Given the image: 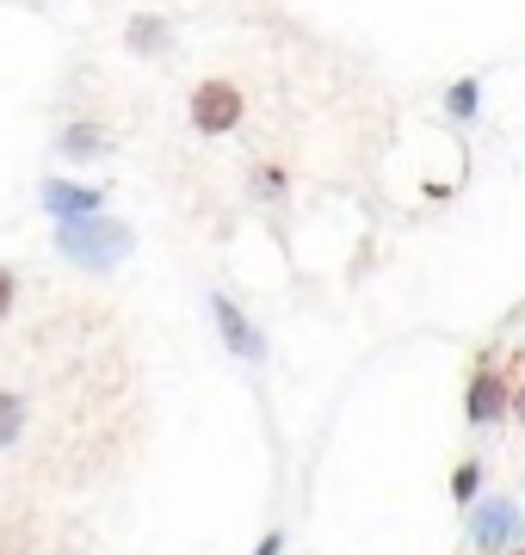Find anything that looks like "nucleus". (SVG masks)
I'll list each match as a JSON object with an SVG mask.
<instances>
[{"instance_id": "1", "label": "nucleus", "mask_w": 525, "mask_h": 555, "mask_svg": "<svg viewBox=\"0 0 525 555\" xmlns=\"http://www.w3.org/2000/svg\"><path fill=\"white\" fill-rule=\"evenodd\" d=\"M130 247H137V235H130L118 217H105V210L56 222V254L68 259V266H87V272H112L118 259H130Z\"/></svg>"}, {"instance_id": "2", "label": "nucleus", "mask_w": 525, "mask_h": 555, "mask_svg": "<svg viewBox=\"0 0 525 555\" xmlns=\"http://www.w3.org/2000/svg\"><path fill=\"white\" fill-rule=\"evenodd\" d=\"M520 537H525V518H520L513 500H476V506H470V543L483 555L520 550Z\"/></svg>"}, {"instance_id": "3", "label": "nucleus", "mask_w": 525, "mask_h": 555, "mask_svg": "<svg viewBox=\"0 0 525 555\" xmlns=\"http://www.w3.org/2000/svg\"><path fill=\"white\" fill-rule=\"evenodd\" d=\"M247 100L235 80H204L199 93H192V124H199L204 137H229L235 124H242Z\"/></svg>"}, {"instance_id": "4", "label": "nucleus", "mask_w": 525, "mask_h": 555, "mask_svg": "<svg viewBox=\"0 0 525 555\" xmlns=\"http://www.w3.org/2000/svg\"><path fill=\"white\" fill-rule=\"evenodd\" d=\"M210 321H217L222 346L242 358V364H266V334H260V327H254V321H247L229 297H210Z\"/></svg>"}, {"instance_id": "5", "label": "nucleus", "mask_w": 525, "mask_h": 555, "mask_svg": "<svg viewBox=\"0 0 525 555\" xmlns=\"http://www.w3.org/2000/svg\"><path fill=\"white\" fill-rule=\"evenodd\" d=\"M38 204L56 222H75V217H93V210L105 204V192H100V185H75V179H43Z\"/></svg>"}, {"instance_id": "6", "label": "nucleus", "mask_w": 525, "mask_h": 555, "mask_svg": "<svg viewBox=\"0 0 525 555\" xmlns=\"http://www.w3.org/2000/svg\"><path fill=\"white\" fill-rule=\"evenodd\" d=\"M507 383L495 377V371H476L470 377V396H464V414H470V426H488V420H501L507 414Z\"/></svg>"}, {"instance_id": "7", "label": "nucleus", "mask_w": 525, "mask_h": 555, "mask_svg": "<svg viewBox=\"0 0 525 555\" xmlns=\"http://www.w3.org/2000/svg\"><path fill=\"white\" fill-rule=\"evenodd\" d=\"M56 149L62 155H75V160L105 155V149H112V130H105V124H68V130L56 137Z\"/></svg>"}, {"instance_id": "8", "label": "nucleus", "mask_w": 525, "mask_h": 555, "mask_svg": "<svg viewBox=\"0 0 525 555\" xmlns=\"http://www.w3.org/2000/svg\"><path fill=\"white\" fill-rule=\"evenodd\" d=\"M20 444H25V401H20V389L0 383V456L20 451Z\"/></svg>"}, {"instance_id": "9", "label": "nucleus", "mask_w": 525, "mask_h": 555, "mask_svg": "<svg viewBox=\"0 0 525 555\" xmlns=\"http://www.w3.org/2000/svg\"><path fill=\"white\" fill-rule=\"evenodd\" d=\"M445 112H451V124H470L476 112H483V80L476 75L451 80V87H445Z\"/></svg>"}, {"instance_id": "10", "label": "nucleus", "mask_w": 525, "mask_h": 555, "mask_svg": "<svg viewBox=\"0 0 525 555\" xmlns=\"http://www.w3.org/2000/svg\"><path fill=\"white\" fill-rule=\"evenodd\" d=\"M124 43H130V50H142V56H155V50H167V43H174V31H167L162 20H149V13H142V20H130Z\"/></svg>"}, {"instance_id": "11", "label": "nucleus", "mask_w": 525, "mask_h": 555, "mask_svg": "<svg viewBox=\"0 0 525 555\" xmlns=\"http://www.w3.org/2000/svg\"><path fill=\"white\" fill-rule=\"evenodd\" d=\"M476 494H483V463H458V476H451V500H458V506H476Z\"/></svg>"}, {"instance_id": "12", "label": "nucleus", "mask_w": 525, "mask_h": 555, "mask_svg": "<svg viewBox=\"0 0 525 555\" xmlns=\"http://www.w3.org/2000/svg\"><path fill=\"white\" fill-rule=\"evenodd\" d=\"M13 309H20V272L0 266V315H13Z\"/></svg>"}, {"instance_id": "13", "label": "nucleus", "mask_w": 525, "mask_h": 555, "mask_svg": "<svg viewBox=\"0 0 525 555\" xmlns=\"http://www.w3.org/2000/svg\"><path fill=\"white\" fill-rule=\"evenodd\" d=\"M254 185H260L266 198H279V192H284V173H279V167H260V179H254Z\"/></svg>"}, {"instance_id": "14", "label": "nucleus", "mask_w": 525, "mask_h": 555, "mask_svg": "<svg viewBox=\"0 0 525 555\" xmlns=\"http://www.w3.org/2000/svg\"><path fill=\"white\" fill-rule=\"evenodd\" d=\"M254 555H284V537H279V531H266L260 543H254Z\"/></svg>"}, {"instance_id": "15", "label": "nucleus", "mask_w": 525, "mask_h": 555, "mask_svg": "<svg viewBox=\"0 0 525 555\" xmlns=\"http://www.w3.org/2000/svg\"><path fill=\"white\" fill-rule=\"evenodd\" d=\"M0 555H20V550H0Z\"/></svg>"}, {"instance_id": "16", "label": "nucleus", "mask_w": 525, "mask_h": 555, "mask_svg": "<svg viewBox=\"0 0 525 555\" xmlns=\"http://www.w3.org/2000/svg\"><path fill=\"white\" fill-rule=\"evenodd\" d=\"M507 555H525V550H507Z\"/></svg>"}]
</instances>
